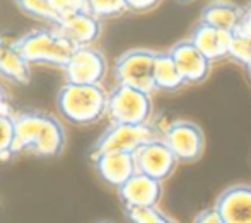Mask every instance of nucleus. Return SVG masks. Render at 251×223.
Returning <instances> with one entry per match:
<instances>
[{
	"instance_id": "1",
	"label": "nucleus",
	"mask_w": 251,
	"mask_h": 223,
	"mask_svg": "<svg viewBox=\"0 0 251 223\" xmlns=\"http://www.w3.org/2000/svg\"><path fill=\"white\" fill-rule=\"evenodd\" d=\"M14 123L16 155L26 152L41 158H56L63 154L67 134L63 125L55 116L38 109H26L14 112Z\"/></svg>"
},
{
	"instance_id": "2",
	"label": "nucleus",
	"mask_w": 251,
	"mask_h": 223,
	"mask_svg": "<svg viewBox=\"0 0 251 223\" xmlns=\"http://www.w3.org/2000/svg\"><path fill=\"white\" fill-rule=\"evenodd\" d=\"M56 108L60 114L72 125H94L106 116L108 92L102 89V86L65 82L56 94Z\"/></svg>"
},
{
	"instance_id": "3",
	"label": "nucleus",
	"mask_w": 251,
	"mask_h": 223,
	"mask_svg": "<svg viewBox=\"0 0 251 223\" xmlns=\"http://www.w3.org/2000/svg\"><path fill=\"white\" fill-rule=\"evenodd\" d=\"M23 56L31 65H47L63 68L72 56L75 46L65 40L55 26L33 29L16 40Z\"/></svg>"
},
{
	"instance_id": "4",
	"label": "nucleus",
	"mask_w": 251,
	"mask_h": 223,
	"mask_svg": "<svg viewBox=\"0 0 251 223\" xmlns=\"http://www.w3.org/2000/svg\"><path fill=\"white\" fill-rule=\"evenodd\" d=\"M162 136V130L154 121L146 125H118L111 123L102 134L94 141L89 150L91 160L102 154L123 152V154H135L144 143Z\"/></svg>"
},
{
	"instance_id": "5",
	"label": "nucleus",
	"mask_w": 251,
	"mask_h": 223,
	"mask_svg": "<svg viewBox=\"0 0 251 223\" xmlns=\"http://www.w3.org/2000/svg\"><path fill=\"white\" fill-rule=\"evenodd\" d=\"M106 116L118 125H146L152 121L154 102L152 94L128 86H116L108 92Z\"/></svg>"
},
{
	"instance_id": "6",
	"label": "nucleus",
	"mask_w": 251,
	"mask_h": 223,
	"mask_svg": "<svg viewBox=\"0 0 251 223\" xmlns=\"http://www.w3.org/2000/svg\"><path fill=\"white\" fill-rule=\"evenodd\" d=\"M155 56H157V51L147 48H133L122 53L113 67L116 86H128L154 94Z\"/></svg>"
},
{
	"instance_id": "7",
	"label": "nucleus",
	"mask_w": 251,
	"mask_h": 223,
	"mask_svg": "<svg viewBox=\"0 0 251 223\" xmlns=\"http://www.w3.org/2000/svg\"><path fill=\"white\" fill-rule=\"evenodd\" d=\"M162 140L173 150L179 164H195L205 152V133L190 119H175L162 128Z\"/></svg>"
},
{
	"instance_id": "8",
	"label": "nucleus",
	"mask_w": 251,
	"mask_h": 223,
	"mask_svg": "<svg viewBox=\"0 0 251 223\" xmlns=\"http://www.w3.org/2000/svg\"><path fill=\"white\" fill-rule=\"evenodd\" d=\"M65 82L82 86H101L108 73V60L101 49L94 46L75 48L63 67Z\"/></svg>"
},
{
	"instance_id": "9",
	"label": "nucleus",
	"mask_w": 251,
	"mask_h": 223,
	"mask_svg": "<svg viewBox=\"0 0 251 223\" xmlns=\"http://www.w3.org/2000/svg\"><path fill=\"white\" fill-rule=\"evenodd\" d=\"M133 155H135L137 171L161 182L171 178L179 165V160L162 138H155L144 143Z\"/></svg>"
},
{
	"instance_id": "10",
	"label": "nucleus",
	"mask_w": 251,
	"mask_h": 223,
	"mask_svg": "<svg viewBox=\"0 0 251 223\" xmlns=\"http://www.w3.org/2000/svg\"><path fill=\"white\" fill-rule=\"evenodd\" d=\"M118 198L125 210L133 208L159 206L164 194V186L161 180L151 178L142 172H135L122 187L116 189Z\"/></svg>"
},
{
	"instance_id": "11",
	"label": "nucleus",
	"mask_w": 251,
	"mask_h": 223,
	"mask_svg": "<svg viewBox=\"0 0 251 223\" xmlns=\"http://www.w3.org/2000/svg\"><path fill=\"white\" fill-rule=\"evenodd\" d=\"M175 60L176 67L181 72L186 86H199L205 82L212 72V62L199 49L192 40L178 41L173 48L168 49Z\"/></svg>"
},
{
	"instance_id": "12",
	"label": "nucleus",
	"mask_w": 251,
	"mask_h": 223,
	"mask_svg": "<svg viewBox=\"0 0 251 223\" xmlns=\"http://www.w3.org/2000/svg\"><path fill=\"white\" fill-rule=\"evenodd\" d=\"M55 27L75 48H82V46H94V43L101 38L102 21L98 19L89 10H86V12L62 17L55 24Z\"/></svg>"
},
{
	"instance_id": "13",
	"label": "nucleus",
	"mask_w": 251,
	"mask_h": 223,
	"mask_svg": "<svg viewBox=\"0 0 251 223\" xmlns=\"http://www.w3.org/2000/svg\"><path fill=\"white\" fill-rule=\"evenodd\" d=\"M93 165L96 174L106 186L122 187L137 171V162L133 154H123V152H111L102 154L100 157L93 158Z\"/></svg>"
},
{
	"instance_id": "14",
	"label": "nucleus",
	"mask_w": 251,
	"mask_h": 223,
	"mask_svg": "<svg viewBox=\"0 0 251 223\" xmlns=\"http://www.w3.org/2000/svg\"><path fill=\"white\" fill-rule=\"evenodd\" d=\"M214 206L226 223H251V186H229L217 196Z\"/></svg>"
},
{
	"instance_id": "15",
	"label": "nucleus",
	"mask_w": 251,
	"mask_h": 223,
	"mask_svg": "<svg viewBox=\"0 0 251 223\" xmlns=\"http://www.w3.org/2000/svg\"><path fill=\"white\" fill-rule=\"evenodd\" d=\"M232 34L227 31L217 29L208 24L199 22L193 29L190 40L193 41L201 53L210 60L212 63L222 62L229 58V48H231Z\"/></svg>"
},
{
	"instance_id": "16",
	"label": "nucleus",
	"mask_w": 251,
	"mask_h": 223,
	"mask_svg": "<svg viewBox=\"0 0 251 223\" xmlns=\"http://www.w3.org/2000/svg\"><path fill=\"white\" fill-rule=\"evenodd\" d=\"M0 75L17 86H27L31 80V63L23 56L16 40L0 36Z\"/></svg>"
},
{
	"instance_id": "17",
	"label": "nucleus",
	"mask_w": 251,
	"mask_h": 223,
	"mask_svg": "<svg viewBox=\"0 0 251 223\" xmlns=\"http://www.w3.org/2000/svg\"><path fill=\"white\" fill-rule=\"evenodd\" d=\"M243 12H245V7L238 3L227 2V0H212L201 9L200 22L227 33H236L241 24Z\"/></svg>"
},
{
	"instance_id": "18",
	"label": "nucleus",
	"mask_w": 251,
	"mask_h": 223,
	"mask_svg": "<svg viewBox=\"0 0 251 223\" xmlns=\"http://www.w3.org/2000/svg\"><path fill=\"white\" fill-rule=\"evenodd\" d=\"M154 84L155 90L162 92H178L186 86L169 51H157L154 65Z\"/></svg>"
},
{
	"instance_id": "19",
	"label": "nucleus",
	"mask_w": 251,
	"mask_h": 223,
	"mask_svg": "<svg viewBox=\"0 0 251 223\" xmlns=\"http://www.w3.org/2000/svg\"><path fill=\"white\" fill-rule=\"evenodd\" d=\"M14 3L23 14L36 21H41V22H48L55 26L58 21L48 0H14Z\"/></svg>"
},
{
	"instance_id": "20",
	"label": "nucleus",
	"mask_w": 251,
	"mask_h": 223,
	"mask_svg": "<svg viewBox=\"0 0 251 223\" xmlns=\"http://www.w3.org/2000/svg\"><path fill=\"white\" fill-rule=\"evenodd\" d=\"M87 7H89V12L101 21L116 19L130 12L126 0H87Z\"/></svg>"
},
{
	"instance_id": "21",
	"label": "nucleus",
	"mask_w": 251,
	"mask_h": 223,
	"mask_svg": "<svg viewBox=\"0 0 251 223\" xmlns=\"http://www.w3.org/2000/svg\"><path fill=\"white\" fill-rule=\"evenodd\" d=\"M16 123L14 114H0V162L10 160L16 155Z\"/></svg>"
},
{
	"instance_id": "22",
	"label": "nucleus",
	"mask_w": 251,
	"mask_h": 223,
	"mask_svg": "<svg viewBox=\"0 0 251 223\" xmlns=\"http://www.w3.org/2000/svg\"><path fill=\"white\" fill-rule=\"evenodd\" d=\"M125 215L128 223H179L173 217L166 215L159 206L125 210Z\"/></svg>"
},
{
	"instance_id": "23",
	"label": "nucleus",
	"mask_w": 251,
	"mask_h": 223,
	"mask_svg": "<svg viewBox=\"0 0 251 223\" xmlns=\"http://www.w3.org/2000/svg\"><path fill=\"white\" fill-rule=\"evenodd\" d=\"M229 60L238 65L248 68L251 65V38L241 33L232 34L231 48H229Z\"/></svg>"
},
{
	"instance_id": "24",
	"label": "nucleus",
	"mask_w": 251,
	"mask_h": 223,
	"mask_svg": "<svg viewBox=\"0 0 251 223\" xmlns=\"http://www.w3.org/2000/svg\"><path fill=\"white\" fill-rule=\"evenodd\" d=\"M48 2H50L53 12H55V16L58 21L62 19V17L89 10L87 0H48ZM58 21H56V22H58Z\"/></svg>"
},
{
	"instance_id": "25",
	"label": "nucleus",
	"mask_w": 251,
	"mask_h": 223,
	"mask_svg": "<svg viewBox=\"0 0 251 223\" xmlns=\"http://www.w3.org/2000/svg\"><path fill=\"white\" fill-rule=\"evenodd\" d=\"M161 2L162 0H126L130 12H135V14L151 12V10H154L155 7H159Z\"/></svg>"
},
{
	"instance_id": "26",
	"label": "nucleus",
	"mask_w": 251,
	"mask_h": 223,
	"mask_svg": "<svg viewBox=\"0 0 251 223\" xmlns=\"http://www.w3.org/2000/svg\"><path fill=\"white\" fill-rule=\"evenodd\" d=\"M193 223H226V222H224V218L219 215V211L215 210V206H212V208L201 210L195 217Z\"/></svg>"
},
{
	"instance_id": "27",
	"label": "nucleus",
	"mask_w": 251,
	"mask_h": 223,
	"mask_svg": "<svg viewBox=\"0 0 251 223\" xmlns=\"http://www.w3.org/2000/svg\"><path fill=\"white\" fill-rule=\"evenodd\" d=\"M236 33L246 34V36L251 38V3L245 7V12H243L241 24H239V29L236 31Z\"/></svg>"
},
{
	"instance_id": "28",
	"label": "nucleus",
	"mask_w": 251,
	"mask_h": 223,
	"mask_svg": "<svg viewBox=\"0 0 251 223\" xmlns=\"http://www.w3.org/2000/svg\"><path fill=\"white\" fill-rule=\"evenodd\" d=\"M0 114H14L12 104H10V97L2 86H0Z\"/></svg>"
},
{
	"instance_id": "29",
	"label": "nucleus",
	"mask_w": 251,
	"mask_h": 223,
	"mask_svg": "<svg viewBox=\"0 0 251 223\" xmlns=\"http://www.w3.org/2000/svg\"><path fill=\"white\" fill-rule=\"evenodd\" d=\"M96 223H115V222H111V220H100V222H96Z\"/></svg>"
},
{
	"instance_id": "30",
	"label": "nucleus",
	"mask_w": 251,
	"mask_h": 223,
	"mask_svg": "<svg viewBox=\"0 0 251 223\" xmlns=\"http://www.w3.org/2000/svg\"><path fill=\"white\" fill-rule=\"evenodd\" d=\"M246 70H248V77H250V80H251V65L248 67V68H246Z\"/></svg>"
},
{
	"instance_id": "31",
	"label": "nucleus",
	"mask_w": 251,
	"mask_h": 223,
	"mask_svg": "<svg viewBox=\"0 0 251 223\" xmlns=\"http://www.w3.org/2000/svg\"><path fill=\"white\" fill-rule=\"evenodd\" d=\"M178 2H181V3H188V2H193V0H178Z\"/></svg>"
}]
</instances>
